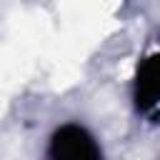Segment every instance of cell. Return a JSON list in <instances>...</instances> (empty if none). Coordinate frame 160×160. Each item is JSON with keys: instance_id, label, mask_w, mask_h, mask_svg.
Here are the masks:
<instances>
[{"instance_id": "cell-2", "label": "cell", "mask_w": 160, "mask_h": 160, "mask_svg": "<svg viewBox=\"0 0 160 160\" xmlns=\"http://www.w3.org/2000/svg\"><path fill=\"white\" fill-rule=\"evenodd\" d=\"M132 92H135L138 110L152 120L158 112V98H160V55L158 52H150L140 60Z\"/></svg>"}, {"instance_id": "cell-1", "label": "cell", "mask_w": 160, "mask_h": 160, "mask_svg": "<svg viewBox=\"0 0 160 160\" xmlns=\"http://www.w3.org/2000/svg\"><path fill=\"white\" fill-rule=\"evenodd\" d=\"M48 160H102V150L88 128L65 122L50 138Z\"/></svg>"}]
</instances>
